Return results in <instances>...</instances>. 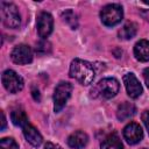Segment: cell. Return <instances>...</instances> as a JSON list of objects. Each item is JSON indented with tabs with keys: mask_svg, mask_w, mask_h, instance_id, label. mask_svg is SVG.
Returning a JSON list of instances; mask_svg holds the SVG:
<instances>
[{
	"mask_svg": "<svg viewBox=\"0 0 149 149\" xmlns=\"http://www.w3.org/2000/svg\"><path fill=\"white\" fill-rule=\"evenodd\" d=\"M44 149H62L61 146L56 144V143H52V142H47L45 146H44Z\"/></svg>",
	"mask_w": 149,
	"mask_h": 149,
	"instance_id": "21",
	"label": "cell"
},
{
	"mask_svg": "<svg viewBox=\"0 0 149 149\" xmlns=\"http://www.w3.org/2000/svg\"><path fill=\"white\" fill-rule=\"evenodd\" d=\"M72 92V85L68 81H61L54 92V111L56 113L61 112L69 100Z\"/></svg>",
	"mask_w": 149,
	"mask_h": 149,
	"instance_id": "5",
	"label": "cell"
},
{
	"mask_svg": "<svg viewBox=\"0 0 149 149\" xmlns=\"http://www.w3.org/2000/svg\"><path fill=\"white\" fill-rule=\"evenodd\" d=\"M33 97H34V99L36 100V101H40V99H41V97H40V92H38V90L37 88H35V87H33Z\"/></svg>",
	"mask_w": 149,
	"mask_h": 149,
	"instance_id": "23",
	"label": "cell"
},
{
	"mask_svg": "<svg viewBox=\"0 0 149 149\" xmlns=\"http://www.w3.org/2000/svg\"><path fill=\"white\" fill-rule=\"evenodd\" d=\"M143 78H144V83H146L147 87L149 88V68L144 69V71H143Z\"/></svg>",
	"mask_w": 149,
	"mask_h": 149,
	"instance_id": "22",
	"label": "cell"
},
{
	"mask_svg": "<svg viewBox=\"0 0 149 149\" xmlns=\"http://www.w3.org/2000/svg\"><path fill=\"white\" fill-rule=\"evenodd\" d=\"M1 20L7 28H17L21 23V16L17 7L12 2L1 1Z\"/></svg>",
	"mask_w": 149,
	"mask_h": 149,
	"instance_id": "3",
	"label": "cell"
},
{
	"mask_svg": "<svg viewBox=\"0 0 149 149\" xmlns=\"http://www.w3.org/2000/svg\"><path fill=\"white\" fill-rule=\"evenodd\" d=\"M142 121H143V123H144V126L149 133V109H146L142 113Z\"/></svg>",
	"mask_w": 149,
	"mask_h": 149,
	"instance_id": "20",
	"label": "cell"
},
{
	"mask_svg": "<svg viewBox=\"0 0 149 149\" xmlns=\"http://www.w3.org/2000/svg\"><path fill=\"white\" fill-rule=\"evenodd\" d=\"M135 112H136V108H135L134 104L128 102V101H125L121 105H119V107L116 109V118L120 121H125L128 118L133 116L135 114Z\"/></svg>",
	"mask_w": 149,
	"mask_h": 149,
	"instance_id": "14",
	"label": "cell"
},
{
	"mask_svg": "<svg viewBox=\"0 0 149 149\" xmlns=\"http://www.w3.org/2000/svg\"><path fill=\"white\" fill-rule=\"evenodd\" d=\"M120 84L115 78H104L91 90V95L93 98L111 99L119 92Z\"/></svg>",
	"mask_w": 149,
	"mask_h": 149,
	"instance_id": "2",
	"label": "cell"
},
{
	"mask_svg": "<svg viewBox=\"0 0 149 149\" xmlns=\"http://www.w3.org/2000/svg\"><path fill=\"white\" fill-rule=\"evenodd\" d=\"M10 119H12V122L15 126H19V127H22V128L29 123L26 112L23 109H21V108L13 109L12 113H10Z\"/></svg>",
	"mask_w": 149,
	"mask_h": 149,
	"instance_id": "16",
	"label": "cell"
},
{
	"mask_svg": "<svg viewBox=\"0 0 149 149\" xmlns=\"http://www.w3.org/2000/svg\"><path fill=\"white\" fill-rule=\"evenodd\" d=\"M137 33V24L135 22H127L123 24V27L119 30V37L121 40H130L133 38Z\"/></svg>",
	"mask_w": 149,
	"mask_h": 149,
	"instance_id": "17",
	"label": "cell"
},
{
	"mask_svg": "<svg viewBox=\"0 0 149 149\" xmlns=\"http://www.w3.org/2000/svg\"><path fill=\"white\" fill-rule=\"evenodd\" d=\"M23 134H24V137L26 140L33 146V147H40L42 144V135L40 134V132L34 127L31 126L30 123H28L27 126L23 127Z\"/></svg>",
	"mask_w": 149,
	"mask_h": 149,
	"instance_id": "12",
	"label": "cell"
},
{
	"mask_svg": "<svg viewBox=\"0 0 149 149\" xmlns=\"http://www.w3.org/2000/svg\"><path fill=\"white\" fill-rule=\"evenodd\" d=\"M142 149H148V148H142Z\"/></svg>",
	"mask_w": 149,
	"mask_h": 149,
	"instance_id": "26",
	"label": "cell"
},
{
	"mask_svg": "<svg viewBox=\"0 0 149 149\" xmlns=\"http://www.w3.org/2000/svg\"><path fill=\"white\" fill-rule=\"evenodd\" d=\"M141 15L143 16V19H146L147 21H149V9H143V10H141Z\"/></svg>",
	"mask_w": 149,
	"mask_h": 149,
	"instance_id": "25",
	"label": "cell"
},
{
	"mask_svg": "<svg viewBox=\"0 0 149 149\" xmlns=\"http://www.w3.org/2000/svg\"><path fill=\"white\" fill-rule=\"evenodd\" d=\"M1 149H19V144L12 137H3L0 141Z\"/></svg>",
	"mask_w": 149,
	"mask_h": 149,
	"instance_id": "19",
	"label": "cell"
},
{
	"mask_svg": "<svg viewBox=\"0 0 149 149\" xmlns=\"http://www.w3.org/2000/svg\"><path fill=\"white\" fill-rule=\"evenodd\" d=\"M123 17L122 7L118 3H109L106 5L100 12V19L102 23L107 27H113L121 22Z\"/></svg>",
	"mask_w": 149,
	"mask_h": 149,
	"instance_id": "4",
	"label": "cell"
},
{
	"mask_svg": "<svg viewBox=\"0 0 149 149\" xmlns=\"http://www.w3.org/2000/svg\"><path fill=\"white\" fill-rule=\"evenodd\" d=\"M101 149H123L122 142L116 133H112L105 137L101 143Z\"/></svg>",
	"mask_w": 149,
	"mask_h": 149,
	"instance_id": "15",
	"label": "cell"
},
{
	"mask_svg": "<svg viewBox=\"0 0 149 149\" xmlns=\"http://www.w3.org/2000/svg\"><path fill=\"white\" fill-rule=\"evenodd\" d=\"M134 55L137 61L148 62L149 61V41L140 40L134 47Z\"/></svg>",
	"mask_w": 149,
	"mask_h": 149,
	"instance_id": "13",
	"label": "cell"
},
{
	"mask_svg": "<svg viewBox=\"0 0 149 149\" xmlns=\"http://www.w3.org/2000/svg\"><path fill=\"white\" fill-rule=\"evenodd\" d=\"M62 19L64 20L65 23H68L70 26L71 29H77V27H78V19H77V15L74 14L73 10L66 9L65 12H63L62 13Z\"/></svg>",
	"mask_w": 149,
	"mask_h": 149,
	"instance_id": "18",
	"label": "cell"
},
{
	"mask_svg": "<svg viewBox=\"0 0 149 149\" xmlns=\"http://www.w3.org/2000/svg\"><path fill=\"white\" fill-rule=\"evenodd\" d=\"M69 76L71 78H74L81 85H90L94 79L95 72L91 63L79 58H74L70 64Z\"/></svg>",
	"mask_w": 149,
	"mask_h": 149,
	"instance_id": "1",
	"label": "cell"
},
{
	"mask_svg": "<svg viewBox=\"0 0 149 149\" xmlns=\"http://www.w3.org/2000/svg\"><path fill=\"white\" fill-rule=\"evenodd\" d=\"M5 127H6V118H5V113L1 112V127H0V129L3 130Z\"/></svg>",
	"mask_w": 149,
	"mask_h": 149,
	"instance_id": "24",
	"label": "cell"
},
{
	"mask_svg": "<svg viewBox=\"0 0 149 149\" xmlns=\"http://www.w3.org/2000/svg\"><path fill=\"white\" fill-rule=\"evenodd\" d=\"M123 84L127 91V94L130 98H139L142 94V86L134 73H126L123 76Z\"/></svg>",
	"mask_w": 149,
	"mask_h": 149,
	"instance_id": "10",
	"label": "cell"
},
{
	"mask_svg": "<svg viewBox=\"0 0 149 149\" xmlns=\"http://www.w3.org/2000/svg\"><path fill=\"white\" fill-rule=\"evenodd\" d=\"M10 58L16 64H28L33 61V50L27 44H19L12 50Z\"/></svg>",
	"mask_w": 149,
	"mask_h": 149,
	"instance_id": "7",
	"label": "cell"
},
{
	"mask_svg": "<svg viewBox=\"0 0 149 149\" xmlns=\"http://www.w3.org/2000/svg\"><path fill=\"white\" fill-rule=\"evenodd\" d=\"M1 80L3 84V87L9 93H17L23 88V79L21 76H19L13 70H6L3 71L1 76Z\"/></svg>",
	"mask_w": 149,
	"mask_h": 149,
	"instance_id": "6",
	"label": "cell"
},
{
	"mask_svg": "<svg viewBox=\"0 0 149 149\" xmlns=\"http://www.w3.org/2000/svg\"><path fill=\"white\" fill-rule=\"evenodd\" d=\"M52 27H54V19L51 14L47 12H42L37 16V31L40 37L47 38L51 34Z\"/></svg>",
	"mask_w": 149,
	"mask_h": 149,
	"instance_id": "8",
	"label": "cell"
},
{
	"mask_svg": "<svg viewBox=\"0 0 149 149\" xmlns=\"http://www.w3.org/2000/svg\"><path fill=\"white\" fill-rule=\"evenodd\" d=\"M87 142H88V136L86 133L81 130H77L68 137V144L72 149H81L87 144Z\"/></svg>",
	"mask_w": 149,
	"mask_h": 149,
	"instance_id": "11",
	"label": "cell"
},
{
	"mask_svg": "<svg viewBox=\"0 0 149 149\" xmlns=\"http://www.w3.org/2000/svg\"><path fill=\"white\" fill-rule=\"evenodd\" d=\"M123 137L129 144H136L143 139V130L136 122H129L123 128Z\"/></svg>",
	"mask_w": 149,
	"mask_h": 149,
	"instance_id": "9",
	"label": "cell"
}]
</instances>
